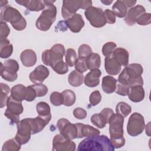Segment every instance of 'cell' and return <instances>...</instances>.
I'll return each mask as SVG.
<instances>
[{"mask_svg": "<svg viewBox=\"0 0 151 151\" xmlns=\"http://www.w3.org/2000/svg\"><path fill=\"white\" fill-rule=\"evenodd\" d=\"M63 97V104L64 106L70 107L73 106L76 102V96L75 93L69 89L65 90L62 92Z\"/></svg>", "mask_w": 151, "mask_h": 151, "instance_id": "obj_32", "label": "cell"}, {"mask_svg": "<svg viewBox=\"0 0 151 151\" xmlns=\"http://www.w3.org/2000/svg\"><path fill=\"white\" fill-rule=\"evenodd\" d=\"M145 8L142 5H137L133 6L129 9L127 13L126 14L124 21L127 25L132 26L136 23L137 18L142 14L145 13Z\"/></svg>", "mask_w": 151, "mask_h": 151, "instance_id": "obj_16", "label": "cell"}, {"mask_svg": "<svg viewBox=\"0 0 151 151\" xmlns=\"http://www.w3.org/2000/svg\"><path fill=\"white\" fill-rule=\"evenodd\" d=\"M54 2V1H44L45 8L35 22V25L38 29L42 31H48L55 21L57 8L53 4Z\"/></svg>", "mask_w": 151, "mask_h": 151, "instance_id": "obj_4", "label": "cell"}, {"mask_svg": "<svg viewBox=\"0 0 151 151\" xmlns=\"http://www.w3.org/2000/svg\"><path fill=\"white\" fill-rule=\"evenodd\" d=\"M57 126L61 134L64 137L69 140H73L77 138V130L75 124L71 123L66 119H60L57 123Z\"/></svg>", "mask_w": 151, "mask_h": 151, "instance_id": "obj_11", "label": "cell"}, {"mask_svg": "<svg viewBox=\"0 0 151 151\" xmlns=\"http://www.w3.org/2000/svg\"><path fill=\"white\" fill-rule=\"evenodd\" d=\"M116 44L114 42H107L102 47V54L105 57L111 55L116 48Z\"/></svg>", "mask_w": 151, "mask_h": 151, "instance_id": "obj_41", "label": "cell"}, {"mask_svg": "<svg viewBox=\"0 0 151 151\" xmlns=\"http://www.w3.org/2000/svg\"><path fill=\"white\" fill-rule=\"evenodd\" d=\"M65 57L66 64L71 67H73L77 59L76 51L73 48H68L66 51Z\"/></svg>", "mask_w": 151, "mask_h": 151, "instance_id": "obj_36", "label": "cell"}, {"mask_svg": "<svg viewBox=\"0 0 151 151\" xmlns=\"http://www.w3.org/2000/svg\"><path fill=\"white\" fill-rule=\"evenodd\" d=\"M104 68L107 74L110 75H117L122 69V65L114 58L112 54L106 57L104 60Z\"/></svg>", "mask_w": 151, "mask_h": 151, "instance_id": "obj_18", "label": "cell"}, {"mask_svg": "<svg viewBox=\"0 0 151 151\" xmlns=\"http://www.w3.org/2000/svg\"><path fill=\"white\" fill-rule=\"evenodd\" d=\"M82 0H74L63 1V5L61 8L62 17L67 19L71 16L76 14V12L79 8H81Z\"/></svg>", "mask_w": 151, "mask_h": 151, "instance_id": "obj_14", "label": "cell"}, {"mask_svg": "<svg viewBox=\"0 0 151 151\" xmlns=\"http://www.w3.org/2000/svg\"><path fill=\"white\" fill-rule=\"evenodd\" d=\"M145 126V124L143 116L139 113L134 112L129 118L127 132L131 136H137L143 132Z\"/></svg>", "mask_w": 151, "mask_h": 151, "instance_id": "obj_8", "label": "cell"}, {"mask_svg": "<svg viewBox=\"0 0 151 151\" xmlns=\"http://www.w3.org/2000/svg\"><path fill=\"white\" fill-rule=\"evenodd\" d=\"M101 100V95L99 91L96 90L93 91L90 97H89V101L91 106H95L97 105Z\"/></svg>", "mask_w": 151, "mask_h": 151, "instance_id": "obj_45", "label": "cell"}, {"mask_svg": "<svg viewBox=\"0 0 151 151\" xmlns=\"http://www.w3.org/2000/svg\"><path fill=\"white\" fill-rule=\"evenodd\" d=\"M104 17H105L107 23L109 24H113L115 23L116 15L112 11L109 9H106L104 11Z\"/></svg>", "mask_w": 151, "mask_h": 151, "instance_id": "obj_49", "label": "cell"}, {"mask_svg": "<svg viewBox=\"0 0 151 151\" xmlns=\"http://www.w3.org/2000/svg\"><path fill=\"white\" fill-rule=\"evenodd\" d=\"M112 55L121 65L126 67L128 65L129 54L125 48L122 47L116 48L112 53Z\"/></svg>", "mask_w": 151, "mask_h": 151, "instance_id": "obj_26", "label": "cell"}, {"mask_svg": "<svg viewBox=\"0 0 151 151\" xmlns=\"http://www.w3.org/2000/svg\"><path fill=\"white\" fill-rule=\"evenodd\" d=\"M117 80L111 76H106L103 77L101 87L103 91L107 94H111L115 91Z\"/></svg>", "mask_w": 151, "mask_h": 151, "instance_id": "obj_25", "label": "cell"}, {"mask_svg": "<svg viewBox=\"0 0 151 151\" xmlns=\"http://www.w3.org/2000/svg\"><path fill=\"white\" fill-rule=\"evenodd\" d=\"M6 107L7 109L4 113V115L11 120V123L15 124L19 123V115L24 111L22 101H17L10 96L7 100Z\"/></svg>", "mask_w": 151, "mask_h": 151, "instance_id": "obj_7", "label": "cell"}, {"mask_svg": "<svg viewBox=\"0 0 151 151\" xmlns=\"http://www.w3.org/2000/svg\"><path fill=\"white\" fill-rule=\"evenodd\" d=\"M151 22V14L150 13H144L139 16L136 19V23L140 25H147Z\"/></svg>", "mask_w": 151, "mask_h": 151, "instance_id": "obj_44", "label": "cell"}, {"mask_svg": "<svg viewBox=\"0 0 151 151\" xmlns=\"http://www.w3.org/2000/svg\"><path fill=\"white\" fill-rule=\"evenodd\" d=\"M65 50L61 44H54L50 50H46L42 53V61L46 65L52 67L57 62L63 60Z\"/></svg>", "mask_w": 151, "mask_h": 151, "instance_id": "obj_5", "label": "cell"}, {"mask_svg": "<svg viewBox=\"0 0 151 151\" xmlns=\"http://www.w3.org/2000/svg\"><path fill=\"white\" fill-rule=\"evenodd\" d=\"M50 74L49 70L43 65L37 66L29 76L30 81L34 84L42 83Z\"/></svg>", "mask_w": 151, "mask_h": 151, "instance_id": "obj_15", "label": "cell"}, {"mask_svg": "<svg viewBox=\"0 0 151 151\" xmlns=\"http://www.w3.org/2000/svg\"><path fill=\"white\" fill-rule=\"evenodd\" d=\"M109 123L110 137L123 136L124 117L123 116L114 113Z\"/></svg>", "mask_w": 151, "mask_h": 151, "instance_id": "obj_13", "label": "cell"}, {"mask_svg": "<svg viewBox=\"0 0 151 151\" xmlns=\"http://www.w3.org/2000/svg\"><path fill=\"white\" fill-rule=\"evenodd\" d=\"M113 12L115 15L119 18H123L126 17L127 11V8L122 1H116L112 6Z\"/></svg>", "mask_w": 151, "mask_h": 151, "instance_id": "obj_31", "label": "cell"}, {"mask_svg": "<svg viewBox=\"0 0 151 151\" xmlns=\"http://www.w3.org/2000/svg\"><path fill=\"white\" fill-rule=\"evenodd\" d=\"M1 104L0 107L2 108L6 105L8 94L10 91L9 87L3 83H1Z\"/></svg>", "mask_w": 151, "mask_h": 151, "instance_id": "obj_35", "label": "cell"}, {"mask_svg": "<svg viewBox=\"0 0 151 151\" xmlns=\"http://www.w3.org/2000/svg\"><path fill=\"white\" fill-rule=\"evenodd\" d=\"M116 114H119L123 117H126L131 113L132 107L127 103L120 101L116 105Z\"/></svg>", "mask_w": 151, "mask_h": 151, "instance_id": "obj_33", "label": "cell"}, {"mask_svg": "<svg viewBox=\"0 0 151 151\" xmlns=\"http://www.w3.org/2000/svg\"><path fill=\"white\" fill-rule=\"evenodd\" d=\"M20 60L24 66L31 67L36 64V53L31 49L25 50L21 53Z\"/></svg>", "mask_w": 151, "mask_h": 151, "instance_id": "obj_20", "label": "cell"}, {"mask_svg": "<svg viewBox=\"0 0 151 151\" xmlns=\"http://www.w3.org/2000/svg\"><path fill=\"white\" fill-rule=\"evenodd\" d=\"M67 27L71 31L74 33L79 32L84 25V21L82 16L79 14H76L65 20Z\"/></svg>", "mask_w": 151, "mask_h": 151, "instance_id": "obj_17", "label": "cell"}, {"mask_svg": "<svg viewBox=\"0 0 151 151\" xmlns=\"http://www.w3.org/2000/svg\"><path fill=\"white\" fill-rule=\"evenodd\" d=\"M15 2L27 8L28 10L31 11H40L43 10L45 8V4L44 1L40 0H22L15 1Z\"/></svg>", "mask_w": 151, "mask_h": 151, "instance_id": "obj_22", "label": "cell"}, {"mask_svg": "<svg viewBox=\"0 0 151 151\" xmlns=\"http://www.w3.org/2000/svg\"><path fill=\"white\" fill-rule=\"evenodd\" d=\"M1 21L10 22L17 31H22L27 26V21L21 14L9 5L1 6Z\"/></svg>", "mask_w": 151, "mask_h": 151, "instance_id": "obj_3", "label": "cell"}, {"mask_svg": "<svg viewBox=\"0 0 151 151\" xmlns=\"http://www.w3.org/2000/svg\"><path fill=\"white\" fill-rule=\"evenodd\" d=\"M84 15L93 27L101 28L107 23L104 11L101 8L92 6L85 11Z\"/></svg>", "mask_w": 151, "mask_h": 151, "instance_id": "obj_9", "label": "cell"}, {"mask_svg": "<svg viewBox=\"0 0 151 151\" xmlns=\"http://www.w3.org/2000/svg\"><path fill=\"white\" fill-rule=\"evenodd\" d=\"M143 68L140 64L132 63L127 65L121 72L118 78V82L129 87L134 86L143 85L142 74Z\"/></svg>", "mask_w": 151, "mask_h": 151, "instance_id": "obj_1", "label": "cell"}, {"mask_svg": "<svg viewBox=\"0 0 151 151\" xmlns=\"http://www.w3.org/2000/svg\"><path fill=\"white\" fill-rule=\"evenodd\" d=\"M11 96L15 100L22 101L26 100L27 97V87L18 84L12 87L11 90Z\"/></svg>", "mask_w": 151, "mask_h": 151, "instance_id": "obj_23", "label": "cell"}, {"mask_svg": "<svg viewBox=\"0 0 151 151\" xmlns=\"http://www.w3.org/2000/svg\"><path fill=\"white\" fill-rule=\"evenodd\" d=\"M17 133L15 136L17 142L21 145L26 144L31 138L32 132V118H25L17 124Z\"/></svg>", "mask_w": 151, "mask_h": 151, "instance_id": "obj_6", "label": "cell"}, {"mask_svg": "<svg viewBox=\"0 0 151 151\" xmlns=\"http://www.w3.org/2000/svg\"><path fill=\"white\" fill-rule=\"evenodd\" d=\"M12 52L13 46L8 39L0 41V57L2 58H8Z\"/></svg>", "mask_w": 151, "mask_h": 151, "instance_id": "obj_29", "label": "cell"}, {"mask_svg": "<svg viewBox=\"0 0 151 151\" xmlns=\"http://www.w3.org/2000/svg\"><path fill=\"white\" fill-rule=\"evenodd\" d=\"M73 115L78 119H84L87 117V111L83 108L77 107L73 110Z\"/></svg>", "mask_w": 151, "mask_h": 151, "instance_id": "obj_50", "label": "cell"}, {"mask_svg": "<svg viewBox=\"0 0 151 151\" xmlns=\"http://www.w3.org/2000/svg\"><path fill=\"white\" fill-rule=\"evenodd\" d=\"M150 122H149L148 124L146 125V134L150 136Z\"/></svg>", "mask_w": 151, "mask_h": 151, "instance_id": "obj_54", "label": "cell"}, {"mask_svg": "<svg viewBox=\"0 0 151 151\" xmlns=\"http://www.w3.org/2000/svg\"><path fill=\"white\" fill-rule=\"evenodd\" d=\"M91 122L97 127L100 129L104 128L107 123L105 119L100 113L93 114L91 117Z\"/></svg>", "mask_w": 151, "mask_h": 151, "instance_id": "obj_37", "label": "cell"}, {"mask_svg": "<svg viewBox=\"0 0 151 151\" xmlns=\"http://www.w3.org/2000/svg\"><path fill=\"white\" fill-rule=\"evenodd\" d=\"M110 140L111 144L114 146V148H120L125 145V139L123 136L117 137H110Z\"/></svg>", "mask_w": 151, "mask_h": 151, "instance_id": "obj_46", "label": "cell"}, {"mask_svg": "<svg viewBox=\"0 0 151 151\" xmlns=\"http://www.w3.org/2000/svg\"><path fill=\"white\" fill-rule=\"evenodd\" d=\"M88 69L93 70L99 69L101 65V58L99 54L92 52L86 58Z\"/></svg>", "mask_w": 151, "mask_h": 151, "instance_id": "obj_28", "label": "cell"}, {"mask_svg": "<svg viewBox=\"0 0 151 151\" xmlns=\"http://www.w3.org/2000/svg\"><path fill=\"white\" fill-rule=\"evenodd\" d=\"M68 65L63 60L60 61L53 65L51 68L52 70L58 74H64L68 71Z\"/></svg>", "mask_w": 151, "mask_h": 151, "instance_id": "obj_38", "label": "cell"}, {"mask_svg": "<svg viewBox=\"0 0 151 151\" xmlns=\"http://www.w3.org/2000/svg\"><path fill=\"white\" fill-rule=\"evenodd\" d=\"M92 6V1L87 0H82L81 9H87V8Z\"/></svg>", "mask_w": 151, "mask_h": 151, "instance_id": "obj_52", "label": "cell"}, {"mask_svg": "<svg viewBox=\"0 0 151 151\" xmlns=\"http://www.w3.org/2000/svg\"><path fill=\"white\" fill-rule=\"evenodd\" d=\"M19 68V64L15 60L9 59L6 60L4 64L1 63V77L9 82L14 81L18 77L17 72Z\"/></svg>", "mask_w": 151, "mask_h": 151, "instance_id": "obj_10", "label": "cell"}, {"mask_svg": "<svg viewBox=\"0 0 151 151\" xmlns=\"http://www.w3.org/2000/svg\"><path fill=\"white\" fill-rule=\"evenodd\" d=\"M0 3H1V6H2L7 5L8 1H2V0H1L0 1Z\"/></svg>", "mask_w": 151, "mask_h": 151, "instance_id": "obj_56", "label": "cell"}, {"mask_svg": "<svg viewBox=\"0 0 151 151\" xmlns=\"http://www.w3.org/2000/svg\"><path fill=\"white\" fill-rule=\"evenodd\" d=\"M21 149L19 145L15 138L6 140L3 144L2 151H18Z\"/></svg>", "mask_w": 151, "mask_h": 151, "instance_id": "obj_34", "label": "cell"}, {"mask_svg": "<svg viewBox=\"0 0 151 151\" xmlns=\"http://www.w3.org/2000/svg\"><path fill=\"white\" fill-rule=\"evenodd\" d=\"M36 110L38 113V116L45 119L49 122L51 120V109L48 104L44 101L38 103L36 105Z\"/></svg>", "mask_w": 151, "mask_h": 151, "instance_id": "obj_27", "label": "cell"}, {"mask_svg": "<svg viewBox=\"0 0 151 151\" xmlns=\"http://www.w3.org/2000/svg\"><path fill=\"white\" fill-rule=\"evenodd\" d=\"M92 52L91 47L87 44H82L78 49V54L80 58H86Z\"/></svg>", "mask_w": 151, "mask_h": 151, "instance_id": "obj_43", "label": "cell"}, {"mask_svg": "<svg viewBox=\"0 0 151 151\" xmlns=\"http://www.w3.org/2000/svg\"><path fill=\"white\" fill-rule=\"evenodd\" d=\"M31 86L35 90L37 97H38L44 96L48 93V88L45 84L38 83V84H35L34 85H31Z\"/></svg>", "mask_w": 151, "mask_h": 151, "instance_id": "obj_39", "label": "cell"}, {"mask_svg": "<svg viewBox=\"0 0 151 151\" xmlns=\"http://www.w3.org/2000/svg\"><path fill=\"white\" fill-rule=\"evenodd\" d=\"M130 87L126 85L121 84L119 83L116 84V93L119 95L126 96L129 94Z\"/></svg>", "mask_w": 151, "mask_h": 151, "instance_id": "obj_48", "label": "cell"}, {"mask_svg": "<svg viewBox=\"0 0 151 151\" xmlns=\"http://www.w3.org/2000/svg\"><path fill=\"white\" fill-rule=\"evenodd\" d=\"M145 94V90L142 86H134L130 87L128 96L130 101L138 103L144 99Z\"/></svg>", "mask_w": 151, "mask_h": 151, "instance_id": "obj_24", "label": "cell"}, {"mask_svg": "<svg viewBox=\"0 0 151 151\" xmlns=\"http://www.w3.org/2000/svg\"><path fill=\"white\" fill-rule=\"evenodd\" d=\"M122 1L126 5L127 8H132L136 3V1H133V0H123Z\"/></svg>", "mask_w": 151, "mask_h": 151, "instance_id": "obj_53", "label": "cell"}, {"mask_svg": "<svg viewBox=\"0 0 151 151\" xmlns=\"http://www.w3.org/2000/svg\"><path fill=\"white\" fill-rule=\"evenodd\" d=\"M101 2L104 4L106 5H110L113 2V1H108V0H104V1H103V0H101Z\"/></svg>", "mask_w": 151, "mask_h": 151, "instance_id": "obj_55", "label": "cell"}, {"mask_svg": "<svg viewBox=\"0 0 151 151\" xmlns=\"http://www.w3.org/2000/svg\"><path fill=\"white\" fill-rule=\"evenodd\" d=\"M74 67H75V70L78 71L79 73H83L86 72L88 70V68L86 64V58L78 57L76 61Z\"/></svg>", "mask_w": 151, "mask_h": 151, "instance_id": "obj_42", "label": "cell"}, {"mask_svg": "<svg viewBox=\"0 0 151 151\" xmlns=\"http://www.w3.org/2000/svg\"><path fill=\"white\" fill-rule=\"evenodd\" d=\"M10 33V29L6 22L1 21L0 24V41L6 39Z\"/></svg>", "mask_w": 151, "mask_h": 151, "instance_id": "obj_47", "label": "cell"}, {"mask_svg": "<svg viewBox=\"0 0 151 151\" xmlns=\"http://www.w3.org/2000/svg\"><path fill=\"white\" fill-rule=\"evenodd\" d=\"M77 150L78 151H113L114 147L107 136L98 134L87 137L79 143Z\"/></svg>", "mask_w": 151, "mask_h": 151, "instance_id": "obj_2", "label": "cell"}, {"mask_svg": "<svg viewBox=\"0 0 151 151\" xmlns=\"http://www.w3.org/2000/svg\"><path fill=\"white\" fill-rule=\"evenodd\" d=\"M68 83L73 87H79L84 81L83 74L78 71L73 70L71 71L68 77Z\"/></svg>", "mask_w": 151, "mask_h": 151, "instance_id": "obj_30", "label": "cell"}, {"mask_svg": "<svg viewBox=\"0 0 151 151\" xmlns=\"http://www.w3.org/2000/svg\"><path fill=\"white\" fill-rule=\"evenodd\" d=\"M100 113L102 114V116L105 119L107 123H109L110 119L114 114L113 110L112 109H111L110 108H104V109H103L101 111Z\"/></svg>", "mask_w": 151, "mask_h": 151, "instance_id": "obj_51", "label": "cell"}, {"mask_svg": "<svg viewBox=\"0 0 151 151\" xmlns=\"http://www.w3.org/2000/svg\"><path fill=\"white\" fill-rule=\"evenodd\" d=\"M51 103L55 106H59L63 104V97L62 93L57 91L52 92L50 97Z\"/></svg>", "mask_w": 151, "mask_h": 151, "instance_id": "obj_40", "label": "cell"}, {"mask_svg": "<svg viewBox=\"0 0 151 151\" xmlns=\"http://www.w3.org/2000/svg\"><path fill=\"white\" fill-rule=\"evenodd\" d=\"M75 124L77 130V138L87 137L100 134V132L91 126L82 123H76Z\"/></svg>", "mask_w": 151, "mask_h": 151, "instance_id": "obj_19", "label": "cell"}, {"mask_svg": "<svg viewBox=\"0 0 151 151\" xmlns=\"http://www.w3.org/2000/svg\"><path fill=\"white\" fill-rule=\"evenodd\" d=\"M101 75V72L99 69L90 70L84 78L85 85L89 87H94L97 86L100 83V77Z\"/></svg>", "mask_w": 151, "mask_h": 151, "instance_id": "obj_21", "label": "cell"}, {"mask_svg": "<svg viewBox=\"0 0 151 151\" xmlns=\"http://www.w3.org/2000/svg\"><path fill=\"white\" fill-rule=\"evenodd\" d=\"M76 144L71 140L64 137L61 134L55 135L52 140V149L54 151H74Z\"/></svg>", "mask_w": 151, "mask_h": 151, "instance_id": "obj_12", "label": "cell"}]
</instances>
